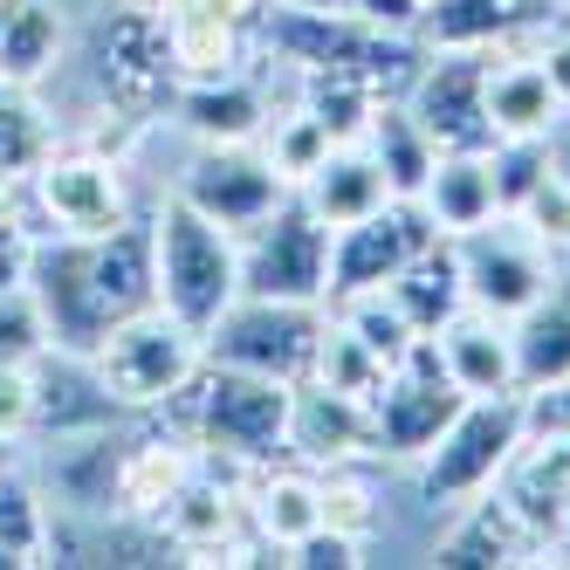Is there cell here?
I'll list each match as a JSON object with an SVG mask.
<instances>
[{
	"label": "cell",
	"instance_id": "cell-1",
	"mask_svg": "<svg viewBox=\"0 0 570 570\" xmlns=\"http://www.w3.org/2000/svg\"><path fill=\"white\" fill-rule=\"evenodd\" d=\"M28 289L49 316L56 351H97L117 323L158 309V268H151V220H125L97 240L42 234L28 248Z\"/></svg>",
	"mask_w": 570,
	"mask_h": 570
},
{
	"label": "cell",
	"instance_id": "cell-2",
	"mask_svg": "<svg viewBox=\"0 0 570 570\" xmlns=\"http://www.w3.org/2000/svg\"><path fill=\"white\" fill-rule=\"evenodd\" d=\"M289 405H296V385L199 357V372L158 405V413H166L199 454L234 461V468H268V461H289Z\"/></svg>",
	"mask_w": 570,
	"mask_h": 570
},
{
	"label": "cell",
	"instance_id": "cell-3",
	"mask_svg": "<svg viewBox=\"0 0 570 570\" xmlns=\"http://www.w3.org/2000/svg\"><path fill=\"white\" fill-rule=\"evenodd\" d=\"M151 220V268H158V309L179 316L186 331H207L227 316V303L240 296V234L214 227L207 214H193L179 193H166Z\"/></svg>",
	"mask_w": 570,
	"mask_h": 570
},
{
	"label": "cell",
	"instance_id": "cell-4",
	"mask_svg": "<svg viewBox=\"0 0 570 570\" xmlns=\"http://www.w3.org/2000/svg\"><path fill=\"white\" fill-rule=\"evenodd\" d=\"M83 62H90V83H97V104L125 110L131 125H158L173 117L179 104V62H173V35H166V14H138V8H117L104 0L90 35H83Z\"/></svg>",
	"mask_w": 570,
	"mask_h": 570
},
{
	"label": "cell",
	"instance_id": "cell-5",
	"mask_svg": "<svg viewBox=\"0 0 570 570\" xmlns=\"http://www.w3.org/2000/svg\"><path fill=\"white\" fill-rule=\"evenodd\" d=\"M21 214H28L35 240L42 234H62V240L117 234L125 220H138L131 186H125V158L97 151V145H76V138H56V151L21 186Z\"/></svg>",
	"mask_w": 570,
	"mask_h": 570
},
{
	"label": "cell",
	"instance_id": "cell-6",
	"mask_svg": "<svg viewBox=\"0 0 570 570\" xmlns=\"http://www.w3.org/2000/svg\"><path fill=\"white\" fill-rule=\"evenodd\" d=\"M522 446V392H495V399H468L446 433L420 454V495L433 509H461L474 495L502 481V468Z\"/></svg>",
	"mask_w": 570,
	"mask_h": 570
},
{
	"label": "cell",
	"instance_id": "cell-7",
	"mask_svg": "<svg viewBox=\"0 0 570 570\" xmlns=\"http://www.w3.org/2000/svg\"><path fill=\"white\" fill-rule=\"evenodd\" d=\"M331 309L323 303H268V296H234L227 316L207 331V357L214 364H240L282 385H303L316 372V344Z\"/></svg>",
	"mask_w": 570,
	"mask_h": 570
},
{
	"label": "cell",
	"instance_id": "cell-8",
	"mask_svg": "<svg viewBox=\"0 0 570 570\" xmlns=\"http://www.w3.org/2000/svg\"><path fill=\"white\" fill-rule=\"evenodd\" d=\"M240 296L268 303H331V227L289 193L282 207L240 234Z\"/></svg>",
	"mask_w": 570,
	"mask_h": 570
},
{
	"label": "cell",
	"instance_id": "cell-9",
	"mask_svg": "<svg viewBox=\"0 0 570 570\" xmlns=\"http://www.w3.org/2000/svg\"><path fill=\"white\" fill-rule=\"evenodd\" d=\"M90 357H97L104 385L125 399V413H158V405H166V399L199 372L207 344H199V331H186L179 316L145 309V316H131V323H117V331H110Z\"/></svg>",
	"mask_w": 570,
	"mask_h": 570
},
{
	"label": "cell",
	"instance_id": "cell-10",
	"mask_svg": "<svg viewBox=\"0 0 570 570\" xmlns=\"http://www.w3.org/2000/svg\"><path fill=\"white\" fill-rule=\"evenodd\" d=\"M468 405V392L446 379V357L433 337H413V351H405L379 399H372V426H379V461H420L426 446L446 433V420H454Z\"/></svg>",
	"mask_w": 570,
	"mask_h": 570
},
{
	"label": "cell",
	"instance_id": "cell-11",
	"mask_svg": "<svg viewBox=\"0 0 570 570\" xmlns=\"http://www.w3.org/2000/svg\"><path fill=\"white\" fill-rule=\"evenodd\" d=\"M461 282H468V303L488 309V316H522L529 303H537L550 282H557V255L543 248L537 234H529L515 214H495L488 227L461 234Z\"/></svg>",
	"mask_w": 570,
	"mask_h": 570
},
{
	"label": "cell",
	"instance_id": "cell-12",
	"mask_svg": "<svg viewBox=\"0 0 570 570\" xmlns=\"http://www.w3.org/2000/svg\"><path fill=\"white\" fill-rule=\"evenodd\" d=\"M173 193L186 199L193 214H207L214 227L248 234V227H262L296 186L268 166V151H262V145H199V151H193V166L179 173Z\"/></svg>",
	"mask_w": 570,
	"mask_h": 570
},
{
	"label": "cell",
	"instance_id": "cell-13",
	"mask_svg": "<svg viewBox=\"0 0 570 570\" xmlns=\"http://www.w3.org/2000/svg\"><path fill=\"white\" fill-rule=\"evenodd\" d=\"M420 117V131L440 151H488L495 125H488V49H426L413 90L399 97Z\"/></svg>",
	"mask_w": 570,
	"mask_h": 570
},
{
	"label": "cell",
	"instance_id": "cell-14",
	"mask_svg": "<svg viewBox=\"0 0 570 570\" xmlns=\"http://www.w3.org/2000/svg\"><path fill=\"white\" fill-rule=\"evenodd\" d=\"M125 413V399H117L97 372V357L83 351H42L35 357V440H83V433H104Z\"/></svg>",
	"mask_w": 570,
	"mask_h": 570
},
{
	"label": "cell",
	"instance_id": "cell-15",
	"mask_svg": "<svg viewBox=\"0 0 570 570\" xmlns=\"http://www.w3.org/2000/svg\"><path fill=\"white\" fill-rule=\"evenodd\" d=\"M289 461L303 468H357V461H379V426H372V405L331 392L303 379L296 405H289Z\"/></svg>",
	"mask_w": 570,
	"mask_h": 570
},
{
	"label": "cell",
	"instance_id": "cell-16",
	"mask_svg": "<svg viewBox=\"0 0 570 570\" xmlns=\"http://www.w3.org/2000/svg\"><path fill=\"white\" fill-rule=\"evenodd\" d=\"M557 21V0H426L420 42L426 49H529Z\"/></svg>",
	"mask_w": 570,
	"mask_h": 570
},
{
	"label": "cell",
	"instance_id": "cell-17",
	"mask_svg": "<svg viewBox=\"0 0 570 570\" xmlns=\"http://www.w3.org/2000/svg\"><path fill=\"white\" fill-rule=\"evenodd\" d=\"M433 563L440 570H502V563H550V543L529 529L502 488H488V495L461 502L454 509V529L433 543Z\"/></svg>",
	"mask_w": 570,
	"mask_h": 570
},
{
	"label": "cell",
	"instance_id": "cell-18",
	"mask_svg": "<svg viewBox=\"0 0 570 570\" xmlns=\"http://www.w3.org/2000/svg\"><path fill=\"white\" fill-rule=\"evenodd\" d=\"M268 117H275V97L248 69L193 76V83H179V104H173V125L193 145H255L268 131Z\"/></svg>",
	"mask_w": 570,
	"mask_h": 570
},
{
	"label": "cell",
	"instance_id": "cell-19",
	"mask_svg": "<svg viewBox=\"0 0 570 570\" xmlns=\"http://www.w3.org/2000/svg\"><path fill=\"white\" fill-rule=\"evenodd\" d=\"M488 125H495V138H557L563 97L529 49L488 56Z\"/></svg>",
	"mask_w": 570,
	"mask_h": 570
},
{
	"label": "cell",
	"instance_id": "cell-20",
	"mask_svg": "<svg viewBox=\"0 0 570 570\" xmlns=\"http://www.w3.org/2000/svg\"><path fill=\"white\" fill-rule=\"evenodd\" d=\"M440 357H446V379H454L468 399H495V392H515V337H509V323L502 316H488V309H461V316H446L440 331H433Z\"/></svg>",
	"mask_w": 570,
	"mask_h": 570
},
{
	"label": "cell",
	"instance_id": "cell-21",
	"mask_svg": "<svg viewBox=\"0 0 570 570\" xmlns=\"http://www.w3.org/2000/svg\"><path fill=\"white\" fill-rule=\"evenodd\" d=\"M166 35H173V62L179 76H227L255 62V21H240L214 0H173L166 8Z\"/></svg>",
	"mask_w": 570,
	"mask_h": 570
},
{
	"label": "cell",
	"instance_id": "cell-22",
	"mask_svg": "<svg viewBox=\"0 0 570 570\" xmlns=\"http://www.w3.org/2000/svg\"><path fill=\"white\" fill-rule=\"evenodd\" d=\"M296 199L323 220V227H351V220H364V214H379V207H392V186H385V173H379V158L364 151V138L357 145H337L323 166L296 186Z\"/></svg>",
	"mask_w": 570,
	"mask_h": 570
},
{
	"label": "cell",
	"instance_id": "cell-23",
	"mask_svg": "<svg viewBox=\"0 0 570 570\" xmlns=\"http://www.w3.org/2000/svg\"><path fill=\"white\" fill-rule=\"evenodd\" d=\"M248 529H262L275 550H289L309 529H323V474L303 461L296 468H282V461L255 468L248 474Z\"/></svg>",
	"mask_w": 570,
	"mask_h": 570
},
{
	"label": "cell",
	"instance_id": "cell-24",
	"mask_svg": "<svg viewBox=\"0 0 570 570\" xmlns=\"http://www.w3.org/2000/svg\"><path fill=\"white\" fill-rule=\"evenodd\" d=\"M420 207L433 214V227H440L446 240L488 227V220L502 214L495 173H488V151H440L433 173H426V186H420Z\"/></svg>",
	"mask_w": 570,
	"mask_h": 570
},
{
	"label": "cell",
	"instance_id": "cell-25",
	"mask_svg": "<svg viewBox=\"0 0 570 570\" xmlns=\"http://www.w3.org/2000/svg\"><path fill=\"white\" fill-rule=\"evenodd\" d=\"M509 337H515V392L570 379V268H557V282L522 316H509Z\"/></svg>",
	"mask_w": 570,
	"mask_h": 570
},
{
	"label": "cell",
	"instance_id": "cell-26",
	"mask_svg": "<svg viewBox=\"0 0 570 570\" xmlns=\"http://www.w3.org/2000/svg\"><path fill=\"white\" fill-rule=\"evenodd\" d=\"M385 289L399 296L405 323H413L420 337H433L446 316H461L468 309V282H461V248L454 240H433V248H420L413 262H405Z\"/></svg>",
	"mask_w": 570,
	"mask_h": 570
},
{
	"label": "cell",
	"instance_id": "cell-27",
	"mask_svg": "<svg viewBox=\"0 0 570 570\" xmlns=\"http://www.w3.org/2000/svg\"><path fill=\"white\" fill-rule=\"evenodd\" d=\"M364 151L379 158V173H385L392 199H420V186H426V173H433V158H440V145L420 131V117L405 110L399 97L372 110V125H364Z\"/></svg>",
	"mask_w": 570,
	"mask_h": 570
},
{
	"label": "cell",
	"instance_id": "cell-28",
	"mask_svg": "<svg viewBox=\"0 0 570 570\" xmlns=\"http://www.w3.org/2000/svg\"><path fill=\"white\" fill-rule=\"evenodd\" d=\"M62 49H69V28L56 0H14L8 28H0V83L35 90L62 62Z\"/></svg>",
	"mask_w": 570,
	"mask_h": 570
},
{
	"label": "cell",
	"instance_id": "cell-29",
	"mask_svg": "<svg viewBox=\"0 0 570 570\" xmlns=\"http://www.w3.org/2000/svg\"><path fill=\"white\" fill-rule=\"evenodd\" d=\"M49 529H56V502L28 468L0 474V570H28L49 563Z\"/></svg>",
	"mask_w": 570,
	"mask_h": 570
},
{
	"label": "cell",
	"instance_id": "cell-30",
	"mask_svg": "<svg viewBox=\"0 0 570 570\" xmlns=\"http://www.w3.org/2000/svg\"><path fill=\"white\" fill-rule=\"evenodd\" d=\"M56 138H62V131H56V117L35 104V90L0 83V186L21 193L28 173L56 151Z\"/></svg>",
	"mask_w": 570,
	"mask_h": 570
},
{
	"label": "cell",
	"instance_id": "cell-31",
	"mask_svg": "<svg viewBox=\"0 0 570 570\" xmlns=\"http://www.w3.org/2000/svg\"><path fill=\"white\" fill-rule=\"evenodd\" d=\"M296 104L316 117L323 131H331L337 145H357L364 125H372V110L385 104L372 83H357V76H331V69H316V76H296Z\"/></svg>",
	"mask_w": 570,
	"mask_h": 570
},
{
	"label": "cell",
	"instance_id": "cell-32",
	"mask_svg": "<svg viewBox=\"0 0 570 570\" xmlns=\"http://www.w3.org/2000/svg\"><path fill=\"white\" fill-rule=\"evenodd\" d=\"M331 316L344 323V331L364 344V351H379L385 364H399L405 351H413V323H405V309H399V296L392 289H357V296H337L331 303Z\"/></svg>",
	"mask_w": 570,
	"mask_h": 570
},
{
	"label": "cell",
	"instance_id": "cell-33",
	"mask_svg": "<svg viewBox=\"0 0 570 570\" xmlns=\"http://www.w3.org/2000/svg\"><path fill=\"white\" fill-rule=\"evenodd\" d=\"M385 372H392V364L379 357V351H364L351 331H344V323L331 316V323H323V344H316V385H331V392H351V399H364V405H372L379 399V385H385Z\"/></svg>",
	"mask_w": 570,
	"mask_h": 570
},
{
	"label": "cell",
	"instance_id": "cell-34",
	"mask_svg": "<svg viewBox=\"0 0 570 570\" xmlns=\"http://www.w3.org/2000/svg\"><path fill=\"white\" fill-rule=\"evenodd\" d=\"M255 145L268 151V166H275L282 179H289V186H303V179L323 166V158L337 151V138L323 131V125H316V117H309L303 104H296V110H275V117H268V131H262Z\"/></svg>",
	"mask_w": 570,
	"mask_h": 570
},
{
	"label": "cell",
	"instance_id": "cell-35",
	"mask_svg": "<svg viewBox=\"0 0 570 570\" xmlns=\"http://www.w3.org/2000/svg\"><path fill=\"white\" fill-rule=\"evenodd\" d=\"M550 166H557V158H550V138H495V145H488V173H495L502 214H515L522 199H529V186H537Z\"/></svg>",
	"mask_w": 570,
	"mask_h": 570
},
{
	"label": "cell",
	"instance_id": "cell-36",
	"mask_svg": "<svg viewBox=\"0 0 570 570\" xmlns=\"http://www.w3.org/2000/svg\"><path fill=\"white\" fill-rule=\"evenodd\" d=\"M42 351H56V337H49V316L35 303V289L21 282V289L0 296V364H35Z\"/></svg>",
	"mask_w": 570,
	"mask_h": 570
},
{
	"label": "cell",
	"instance_id": "cell-37",
	"mask_svg": "<svg viewBox=\"0 0 570 570\" xmlns=\"http://www.w3.org/2000/svg\"><path fill=\"white\" fill-rule=\"evenodd\" d=\"M515 220L537 234L550 255H570V173H563V166H550L537 186H529V199L515 207Z\"/></svg>",
	"mask_w": 570,
	"mask_h": 570
},
{
	"label": "cell",
	"instance_id": "cell-38",
	"mask_svg": "<svg viewBox=\"0 0 570 570\" xmlns=\"http://www.w3.org/2000/svg\"><path fill=\"white\" fill-rule=\"evenodd\" d=\"M323 474V522L331 529H351V537H372L379 529V502L351 468H316Z\"/></svg>",
	"mask_w": 570,
	"mask_h": 570
},
{
	"label": "cell",
	"instance_id": "cell-39",
	"mask_svg": "<svg viewBox=\"0 0 570 570\" xmlns=\"http://www.w3.org/2000/svg\"><path fill=\"white\" fill-rule=\"evenodd\" d=\"M282 563H289V570H357V563H364V537L323 522V529H309L303 543L282 550Z\"/></svg>",
	"mask_w": 570,
	"mask_h": 570
},
{
	"label": "cell",
	"instance_id": "cell-40",
	"mask_svg": "<svg viewBox=\"0 0 570 570\" xmlns=\"http://www.w3.org/2000/svg\"><path fill=\"white\" fill-rule=\"evenodd\" d=\"M522 440H550V446H570V379H557V385H537V392H522Z\"/></svg>",
	"mask_w": 570,
	"mask_h": 570
},
{
	"label": "cell",
	"instance_id": "cell-41",
	"mask_svg": "<svg viewBox=\"0 0 570 570\" xmlns=\"http://www.w3.org/2000/svg\"><path fill=\"white\" fill-rule=\"evenodd\" d=\"M0 433L35 440V364H0Z\"/></svg>",
	"mask_w": 570,
	"mask_h": 570
},
{
	"label": "cell",
	"instance_id": "cell-42",
	"mask_svg": "<svg viewBox=\"0 0 570 570\" xmlns=\"http://www.w3.org/2000/svg\"><path fill=\"white\" fill-rule=\"evenodd\" d=\"M344 8H351L357 21L385 28V35H413V28H420V14H426V0H344Z\"/></svg>",
	"mask_w": 570,
	"mask_h": 570
},
{
	"label": "cell",
	"instance_id": "cell-43",
	"mask_svg": "<svg viewBox=\"0 0 570 570\" xmlns=\"http://www.w3.org/2000/svg\"><path fill=\"white\" fill-rule=\"evenodd\" d=\"M529 56L543 62V76L557 83V97H563V110H570V28H557V21H550L537 42H529Z\"/></svg>",
	"mask_w": 570,
	"mask_h": 570
},
{
	"label": "cell",
	"instance_id": "cell-44",
	"mask_svg": "<svg viewBox=\"0 0 570 570\" xmlns=\"http://www.w3.org/2000/svg\"><path fill=\"white\" fill-rule=\"evenodd\" d=\"M28 248H35V240H0V296L28 282Z\"/></svg>",
	"mask_w": 570,
	"mask_h": 570
},
{
	"label": "cell",
	"instance_id": "cell-45",
	"mask_svg": "<svg viewBox=\"0 0 570 570\" xmlns=\"http://www.w3.org/2000/svg\"><path fill=\"white\" fill-rule=\"evenodd\" d=\"M14 468H28V440L0 433V474H14Z\"/></svg>",
	"mask_w": 570,
	"mask_h": 570
},
{
	"label": "cell",
	"instance_id": "cell-46",
	"mask_svg": "<svg viewBox=\"0 0 570 570\" xmlns=\"http://www.w3.org/2000/svg\"><path fill=\"white\" fill-rule=\"evenodd\" d=\"M550 557H557V563H570V509H563V522H557V537H550Z\"/></svg>",
	"mask_w": 570,
	"mask_h": 570
},
{
	"label": "cell",
	"instance_id": "cell-47",
	"mask_svg": "<svg viewBox=\"0 0 570 570\" xmlns=\"http://www.w3.org/2000/svg\"><path fill=\"white\" fill-rule=\"evenodd\" d=\"M117 8H138V14H166L173 0H117Z\"/></svg>",
	"mask_w": 570,
	"mask_h": 570
},
{
	"label": "cell",
	"instance_id": "cell-48",
	"mask_svg": "<svg viewBox=\"0 0 570 570\" xmlns=\"http://www.w3.org/2000/svg\"><path fill=\"white\" fill-rule=\"evenodd\" d=\"M275 8H344V0H275Z\"/></svg>",
	"mask_w": 570,
	"mask_h": 570
},
{
	"label": "cell",
	"instance_id": "cell-49",
	"mask_svg": "<svg viewBox=\"0 0 570 570\" xmlns=\"http://www.w3.org/2000/svg\"><path fill=\"white\" fill-rule=\"evenodd\" d=\"M8 14H14V0H0V28H8Z\"/></svg>",
	"mask_w": 570,
	"mask_h": 570
}]
</instances>
